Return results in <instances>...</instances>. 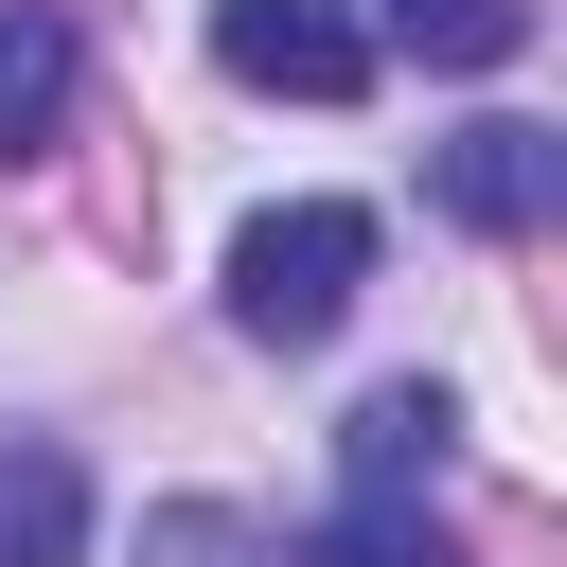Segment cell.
I'll use <instances>...</instances> for the list:
<instances>
[{"label":"cell","mask_w":567,"mask_h":567,"mask_svg":"<svg viewBox=\"0 0 567 567\" xmlns=\"http://www.w3.org/2000/svg\"><path fill=\"white\" fill-rule=\"evenodd\" d=\"M354 284H372V213L354 195H301V213L230 230V337H266V354H319L354 319Z\"/></svg>","instance_id":"obj_1"},{"label":"cell","mask_w":567,"mask_h":567,"mask_svg":"<svg viewBox=\"0 0 567 567\" xmlns=\"http://www.w3.org/2000/svg\"><path fill=\"white\" fill-rule=\"evenodd\" d=\"M213 71H230V89L354 106V89H372V18H337V0H213Z\"/></svg>","instance_id":"obj_2"},{"label":"cell","mask_w":567,"mask_h":567,"mask_svg":"<svg viewBox=\"0 0 567 567\" xmlns=\"http://www.w3.org/2000/svg\"><path fill=\"white\" fill-rule=\"evenodd\" d=\"M425 195H443L461 230H549V213H567V142H549V124H461V142L425 159Z\"/></svg>","instance_id":"obj_3"},{"label":"cell","mask_w":567,"mask_h":567,"mask_svg":"<svg viewBox=\"0 0 567 567\" xmlns=\"http://www.w3.org/2000/svg\"><path fill=\"white\" fill-rule=\"evenodd\" d=\"M443 461H461V390H425V372H390V390L337 425V478H354V496H443Z\"/></svg>","instance_id":"obj_4"},{"label":"cell","mask_w":567,"mask_h":567,"mask_svg":"<svg viewBox=\"0 0 567 567\" xmlns=\"http://www.w3.org/2000/svg\"><path fill=\"white\" fill-rule=\"evenodd\" d=\"M0 567H89V461L53 425H0Z\"/></svg>","instance_id":"obj_5"},{"label":"cell","mask_w":567,"mask_h":567,"mask_svg":"<svg viewBox=\"0 0 567 567\" xmlns=\"http://www.w3.org/2000/svg\"><path fill=\"white\" fill-rule=\"evenodd\" d=\"M53 124H71V18L18 0V18H0V159H35Z\"/></svg>","instance_id":"obj_6"},{"label":"cell","mask_w":567,"mask_h":567,"mask_svg":"<svg viewBox=\"0 0 567 567\" xmlns=\"http://www.w3.org/2000/svg\"><path fill=\"white\" fill-rule=\"evenodd\" d=\"M301 567H461V532H443V496H337L301 532Z\"/></svg>","instance_id":"obj_7"},{"label":"cell","mask_w":567,"mask_h":567,"mask_svg":"<svg viewBox=\"0 0 567 567\" xmlns=\"http://www.w3.org/2000/svg\"><path fill=\"white\" fill-rule=\"evenodd\" d=\"M390 53H425V71H514V53H532V0H390Z\"/></svg>","instance_id":"obj_8"}]
</instances>
